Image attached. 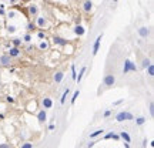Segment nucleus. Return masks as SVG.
<instances>
[{"mask_svg": "<svg viewBox=\"0 0 154 148\" xmlns=\"http://www.w3.org/2000/svg\"><path fill=\"white\" fill-rule=\"evenodd\" d=\"M134 117H133V114L131 112H127V111H121V112H118L117 115H116V121H118V122H121V121H130V120H133Z\"/></svg>", "mask_w": 154, "mask_h": 148, "instance_id": "1", "label": "nucleus"}, {"mask_svg": "<svg viewBox=\"0 0 154 148\" xmlns=\"http://www.w3.org/2000/svg\"><path fill=\"white\" fill-rule=\"evenodd\" d=\"M137 70V67H136V64L131 61V60H126L124 61V69H123V73L124 74H127V73H130V71H136Z\"/></svg>", "mask_w": 154, "mask_h": 148, "instance_id": "2", "label": "nucleus"}, {"mask_svg": "<svg viewBox=\"0 0 154 148\" xmlns=\"http://www.w3.org/2000/svg\"><path fill=\"white\" fill-rule=\"evenodd\" d=\"M103 83H104V85H107V87H113L116 84V77L113 74H106Z\"/></svg>", "mask_w": 154, "mask_h": 148, "instance_id": "3", "label": "nucleus"}, {"mask_svg": "<svg viewBox=\"0 0 154 148\" xmlns=\"http://www.w3.org/2000/svg\"><path fill=\"white\" fill-rule=\"evenodd\" d=\"M7 54H9L11 59H16V57H19V56L22 54V51H20L19 47H10L9 51H7Z\"/></svg>", "mask_w": 154, "mask_h": 148, "instance_id": "4", "label": "nucleus"}, {"mask_svg": "<svg viewBox=\"0 0 154 148\" xmlns=\"http://www.w3.org/2000/svg\"><path fill=\"white\" fill-rule=\"evenodd\" d=\"M10 63H11V57H10L7 53L0 56V64H1V66H10Z\"/></svg>", "mask_w": 154, "mask_h": 148, "instance_id": "5", "label": "nucleus"}, {"mask_svg": "<svg viewBox=\"0 0 154 148\" xmlns=\"http://www.w3.org/2000/svg\"><path fill=\"white\" fill-rule=\"evenodd\" d=\"M101 38H103V34H100V36L96 38V41H94V44H93V56H96V54L99 53V48H100V43H101Z\"/></svg>", "mask_w": 154, "mask_h": 148, "instance_id": "6", "label": "nucleus"}, {"mask_svg": "<svg viewBox=\"0 0 154 148\" xmlns=\"http://www.w3.org/2000/svg\"><path fill=\"white\" fill-rule=\"evenodd\" d=\"M41 106H43V108H51L53 107V100L50 97H43Z\"/></svg>", "mask_w": 154, "mask_h": 148, "instance_id": "7", "label": "nucleus"}, {"mask_svg": "<svg viewBox=\"0 0 154 148\" xmlns=\"http://www.w3.org/2000/svg\"><path fill=\"white\" fill-rule=\"evenodd\" d=\"M83 10H84L86 13H90V11L93 10V1H91V0H84V1H83Z\"/></svg>", "mask_w": 154, "mask_h": 148, "instance_id": "8", "label": "nucleus"}, {"mask_svg": "<svg viewBox=\"0 0 154 148\" xmlns=\"http://www.w3.org/2000/svg\"><path fill=\"white\" fill-rule=\"evenodd\" d=\"M150 33H151V30H150L149 27H140V29H138V34H140V37H143V38H147V37L150 36Z\"/></svg>", "mask_w": 154, "mask_h": 148, "instance_id": "9", "label": "nucleus"}, {"mask_svg": "<svg viewBox=\"0 0 154 148\" xmlns=\"http://www.w3.org/2000/svg\"><path fill=\"white\" fill-rule=\"evenodd\" d=\"M36 23H37V26L40 29H43V27L47 26V20H46V17H43V16H38L37 19H36Z\"/></svg>", "mask_w": 154, "mask_h": 148, "instance_id": "10", "label": "nucleus"}, {"mask_svg": "<svg viewBox=\"0 0 154 148\" xmlns=\"http://www.w3.org/2000/svg\"><path fill=\"white\" fill-rule=\"evenodd\" d=\"M38 13V7L36 6V4H30L29 6V14L32 16V17H36Z\"/></svg>", "mask_w": 154, "mask_h": 148, "instance_id": "11", "label": "nucleus"}, {"mask_svg": "<svg viewBox=\"0 0 154 148\" xmlns=\"http://www.w3.org/2000/svg\"><path fill=\"white\" fill-rule=\"evenodd\" d=\"M46 118H47V114H46V111L44 110H40L37 114V120L40 124H43V122H46Z\"/></svg>", "mask_w": 154, "mask_h": 148, "instance_id": "12", "label": "nucleus"}, {"mask_svg": "<svg viewBox=\"0 0 154 148\" xmlns=\"http://www.w3.org/2000/svg\"><path fill=\"white\" fill-rule=\"evenodd\" d=\"M63 78H64V73H63V71H57V73L53 75V80H54V83H57V84L61 83Z\"/></svg>", "mask_w": 154, "mask_h": 148, "instance_id": "13", "label": "nucleus"}, {"mask_svg": "<svg viewBox=\"0 0 154 148\" xmlns=\"http://www.w3.org/2000/svg\"><path fill=\"white\" fill-rule=\"evenodd\" d=\"M53 41H54V44H59V46H67V40H64V38H61L59 36L54 37Z\"/></svg>", "mask_w": 154, "mask_h": 148, "instance_id": "14", "label": "nucleus"}, {"mask_svg": "<svg viewBox=\"0 0 154 148\" xmlns=\"http://www.w3.org/2000/svg\"><path fill=\"white\" fill-rule=\"evenodd\" d=\"M74 33H76L77 36H83V34L86 33V30H84V27H83V26L77 24L76 27H74Z\"/></svg>", "mask_w": 154, "mask_h": 148, "instance_id": "15", "label": "nucleus"}, {"mask_svg": "<svg viewBox=\"0 0 154 148\" xmlns=\"http://www.w3.org/2000/svg\"><path fill=\"white\" fill-rule=\"evenodd\" d=\"M118 137H121V138H123V140H124L126 143H130V141H131V138H130V135H128V134H127L126 131H121Z\"/></svg>", "mask_w": 154, "mask_h": 148, "instance_id": "16", "label": "nucleus"}, {"mask_svg": "<svg viewBox=\"0 0 154 148\" xmlns=\"http://www.w3.org/2000/svg\"><path fill=\"white\" fill-rule=\"evenodd\" d=\"M86 70H87L86 67H81V70H80L78 75L76 77V81H77V83H80V81H81V78H83V75H84V73H86Z\"/></svg>", "mask_w": 154, "mask_h": 148, "instance_id": "17", "label": "nucleus"}, {"mask_svg": "<svg viewBox=\"0 0 154 148\" xmlns=\"http://www.w3.org/2000/svg\"><path fill=\"white\" fill-rule=\"evenodd\" d=\"M110 138H113V140H118L120 137H118L117 134H114V133H109V134H106V135H104V140H110Z\"/></svg>", "mask_w": 154, "mask_h": 148, "instance_id": "18", "label": "nucleus"}, {"mask_svg": "<svg viewBox=\"0 0 154 148\" xmlns=\"http://www.w3.org/2000/svg\"><path fill=\"white\" fill-rule=\"evenodd\" d=\"M69 93H70V90H69V88H66V90H64V93H63V97L60 98V103H61V104H64V103H66V98H67Z\"/></svg>", "mask_w": 154, "mask_h": 148, "instance_id": "19", "label": "nucleus"}, {"mask_svg": "<svg viewBox=\"0 0 154 148\" xmlns=\"http://www.w3.org/2000/svg\"><path fill=\"white\" fill-rule=\"evenodd\" d=\"M103 133H104V130H97V131H94V133H91V134H90V138H96V137L101 135Z\"/></svg>", "mask_w": 154, "mask_h": 148, "instance_id": "20", "label": "nucleus"}, {"mask_svg": "<svg viewBox=\"0 0 154 148\" xmlns=\"http://www.w3.org/2000/svg\"><path fill=\"white\" fill-rule=\"evenodd\" d=\"M147 69V74H149V77H153L154 75V66H153V63L149 66V67H146Z\"/></svg>", "mask_w": 154, "mask_h": 148, "instance_id": "21", "label": "nucleus"}, {"mask_svg": "<svg viewBox=\"0 0 154 148\" xmlns=\"http://www.w3.org/2000/svg\"><path fill=\"white\" fill-rule=\"evenodd\" d=\"M38 48H40V50H47V48H49V43H47V41H40Z\"/></svg>", "mask_w": 154, "mask_h": 148, "instance_id": "22", "label": "nucleus"}, {"mask_svg": "<svg viewBox=\"0 0 154 148\" xmlns=\"http://www.w3.org/2000/svg\"><path fill=\"white\" fill-rule=\"evenodd\" d=\"M78 96H80V91L76 90V91H74V94H73V97H72V104H74V103H76V100H77V97H78Z\"/></svg>", "mask_w": 154, "mask_h": 148, "instance_id": "23", "label": "nucleus"}, {"mask_svg": "<svg viewBox=\"0 0 154 148\" xmlns=\"http://www.w3.org/2000/svg\"><path fill=\"white\" fill-rule=\"evenodd\" d=\"M22 44V40L20 38H13V47H19Z\"/></svg>", "mask_w": 154, "mask_h": 148, "instance_id": "24", "label": "nucleus"}, {"mask_svg": "<svg viewBox=\"0 0 154 148\" xmlns=\"http://www.w3.org/2000/svg\"><path fill=\"white\" fill-rule=\"evenodd\" d=\"M150 64H151V61H150L149 59H144V60H143V67H144V69H146V67H149Z\"/></svg>", "mask_w": 154, "mask_h": 148, "instance_id": "25", "label": "nucleus"}, {"mask_svg": "<svg viewBox=\"0 0 154 148\" xmlns=\"http://www.w3.org/2000/svg\"><path fill=\"white\" fill-rule=\"evenodd\" d=\"M136 122H137L138 125H143V124L146 122V118H144V117H140V118H137V121H136Z\"/></svg>", "mask_w": 154, "mask_h": 148, "instance_id": "26", "label": "nucleus"}, {"mask_svg": "<svg viewBox=\"0 0 154 148\" xmlns=\"http://www.w3.org/2000/svg\"><path fill=\"white\" fill-rule=\"evenodd\" d=\"M23 40H24L26 43H30V41H32V36H30V33L24 34V37H23Z\"/></svg>", "mask_w": 154, "mask_h": 148, "instance_id": "27", "label": "nucleus"}, {"mask_svg": "<svg viewBox=\"0 0 154 148\" xmlns=\"http://www.w3.org/2000/svg\"><path fill=\"white\" fill-rule=\"evenodd\" d=\"M72 77H73V80H76V77H77V73H76V66H72Z\"/></svg>", "mask_w": 154, "mask_h": 148, "instance_id": "28", "label": "nucleus"}, {"mask_svg": "<svg viewBox=\"0 0 154 148\" xmlns=\"http://www.w3.org/2000/svg\"><path fill=\"white\" fill-rule=\"evenodd\" d=\"M22 148H33V144H32V143H24V144L22 145Z\"/></svg>", "mask_w": 154, "mask_h": 148, "instance_id": "29", "label": "nucleus"}, {"mask_svg": "<svg viewBox=\"0 0 154 148\" xmlns=\"http://www.w3.org/2000/svg\"><path fill=\"white\" fill-rule=\"evenodd\" d=\"M7 30H9V33H14L16 27H14V26H9V27H7Z\"/></svg>", "mask_w": 154, "mask_h": 148, "instance_id": "30", "label": "nucleus"}, {"mask_svg": "<svg viewBox=\"0 0 154 148\" xmlns=\"http://www.w3.org/2000/svg\"><path fill=\"white\" fill-rule=\"evenodd\" d=\"M153 112H154V104L153 103H150V114L153 115Z\"/></svg>", "mask_w": 154, "mask_h": 148, "instance_id": "31", "label": "nucleus"}, {"mask_svg": "<svg viewBox=\"0 0 154 148\" xmlns=\"http://www.w3.org/2000/svg\"><path fill=\"white\" fill-rule=\"evenodd\" d=\"M0 148H11V145H9V144H0Z\"/></svg>", "mask_w": 154, "mask_h": 148, "instance_id": "32", "label": "nucleus"}, {"mask_svg": "<svg viewBox=\"0 0 154 148\" xmlns=\"http://www.w3.org/2000/svg\"><path fill=\"white\" fill-rule=\"evenodd\" d=\"M33 27H34V26H33L32 23H30V24H27V30H33Z\"/></svg>", "mask_w": 154, "mask_h": 148, "instance_id": "33", "label": "nucleus"}, {"mask_svg": "<svg viewBox=\"0 0 154 148\" xmlns=\"http://www.w3.org/2000/svg\"><path fill=\"white\" fill-rule=\"evenodd\" d=\"M110 114H111V111H106V112H104V117H109Z\"/></svg>", "mask_w": 154, "mask_h": 148, "instance_id": "34", "label": "nucleus"}, {"mask_svg": "<svg viewBox=\"0 0 154 148\" xmlns=\"http://www.w3.org/2000/svg\"><path fill=\"white\" fill-rule=\"evenodd\" d=\"M123 103V100H118V101H116L114 103V106H118V104H121Z\"/></svg>", "mask_w": 154, "mask_h": 148, "instance_id": "35", "label": "nucleus"}, {"mask_svg": "<svg viewBox=\"0 0 154 148\" xmlns=\"http://www.w3.org/2000/svg\"><path fill=\"white\" fill-rule=\"evenodd\" d=\"M38 38H44V34H43V33H41V32H40V33H38Z\"/></svg>", "mask_w": 154, "mask_h": 148, "instance_id": "36", "label": "nucleus"}, {"mask_svg": "<svg viewBox=\"0 0 154 148\" xmlns=\"http://www.w3.org/2000/svg\"><path fill=\"white\" fill-rule=\"evenodd\" d=\"M7 101H9V103H13V101H14V100H13V98H11V97H7Z\"/></svg>", "mask_w": 154, "mask_h": 148, "instance_id": "37", "label": "nucleus"}, {"mask_svg": "<svg viewBox=\"0 0 154 148\" xmlns=\"http://www.w3.org/2000/svg\"><path fill=\"white\" fill-rule=\"evenodd\" d=\"M146 145H147V140H144V141H143V148H146Z\"/></svg>", "mask_w": 154, "mask_h": 148, "instance_id": "38", "label": "nucleus"}, {"mask_svg": "<svg viewBox=\"0 0 154 148\" xmlns=\"http://www.w3.org/2000/svg\"><path fill=\"white\" fill-rule=\"evenodd\" d=\"M14 1H16V0H10V3H14Z\"/></svg>", "mask_w": 154, "mask_h": 148, "instance_id": "39", "label": "nucleus"}, {"mask_svg": "<svg viewBox=\"0 0 154 148\" xmlns=\"http://www.w3.org/2000/svg\"><path fill=\"white\" fill-rule=\"evenodd\" d=\"M0 46H1V43H0Z\"/></svg>", "mask_w": 154, "mask_h": 148, "instance_id": "40", "label": "nucleus"}]
</instances>
